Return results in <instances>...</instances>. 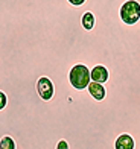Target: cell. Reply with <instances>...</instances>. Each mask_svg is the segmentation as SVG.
I'll use <instances>...</instances> for the list:
<instances>
[{
	"instance_id": "1",
	"label": "cell",
	"mask_w": 140,
	"mask_h": 149,
	"mask_svg": "<svg viewBox=\"0 0 140 149\" xmlns=\"http://www.w3.org/2000/svg\"><path fill=\"white\" fill-rule=\"evenodd\" d=\"M123 2L85 0L79 9L95 15L91 31L81 26L75 6H59L47 49L64 65L40 67L55 94L43 100L29 88L11 96L5 134L35 146L65 140L70 149H140V20L122 22Z\"/></svg>"
},
{
	"instance_id": "2",
	"label": "cell",
	"mask_w": 140,
	"mask_h": 149,
	"mask_svg": "<svg viewBox=\"0 0 140 149\" xmlns=\"http://www.w3.org/2000/svg\"><path fill=\"white\" fill-rule=\"evenodd\" d=\"M119 15L120 20L125 24H136L140 20V3L139 0H126L122 3L120 9H119Z\"/></svg>"
},
{
	"instance_id": "3",
	"label": "cell",
	"mask_w": 140,
	"mask_h": 149,
	"mask_svg": "<svg viewBox=\"0 0 140 149\" xmlns=\"http://www.w3.org/2000/svg\"><path fill=\"white\" fill-rule=\"evenodd\" d=\"M37 93L43 100H50L55 94V85L47 76H41L37 81Z\"/></svg>"
},
{
	"instance_id": "4",
	"label": "cell",
	"mask_w": 140,
	"mask_h": 149,
	"mask_svg": "<svg viewBox=\"0 0 140 149\" xmlns=\"http://www.w3.org/2000/svg\"><path fill=\"white\" fill-rule=\"evenodd\" d=\"M95 23H96V18L91 12H84V15L81 17V26L85 29V31H91L95 28Z\"/></svg>"
},
{
	"instance_id": "5",
	"label": "cell",
	"mask_w": 140,
	"mask_h": 149,
	"mask_svg": "<svg viewBox=\"0 0 140 149\" xmlns=\"http://www.w3.org/2000/svg\"><path fill=\"white\" fill-rule=\"evenodd\" d=\"M0 149H17L15 140L9 135H5V137L0 139Z\"/></svg>"
},
{
	"instance_id": "6",
	"label": "cell",
	"mask_w": 140,
	"mask_h": 149,
	"mask_svg": "<svg viewBox=\"0 0 140 149\" xmlns=\"http://www.w3.org/2000/svg\"><path fill=\"white\" fill-rule=\"evenodd\" d=\"M6 105H8V96H6L2 90H0V111L5 110Z\"/></svg>"
},
{
	"instance_id": "7",
	"label": "cell",
	"mask_w": 140,
	"mask_h": 149,
	"mask_svg": "<svg viewBox=\"0 0 140 149\" xmlns=\"http://www.w3.org/2000/svg\"><path fill=\"white\" fill-rule=\"evenodd\" d=\"M55 149H70V146L65 140H59L56 143V146H55Z\"/></svg>"
},
{
	"instance_id": "8",
	"label": "cell",
	"mask_w": 140,
	"mask_h": 149,
	"mask_svg": "<svg viewBox=\"0 0 140 149\" xmlns=\"http://www.w3.org/2000/svg\"><path fill=\"white\" fill-rule=\"evenodd\" d=\"M67 2L72 5V6H75V8H79V6H82L85 3V0H67Z\"/></svg>"
},
{
	"instance_id": "9",
	"label": "cell",
	"mask_w": 140,
	"mask_h": 149,
	"mask_svg": "<svg viewBox=\"0 0 140 149\" xmlns=\"http://www.w3.org/2000/svg\"><path fill=\"white\" fill-rule=\"evenodd\" d=\"M139 2H140V0H139Z\"/></svg>"
}]
</instances>
